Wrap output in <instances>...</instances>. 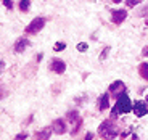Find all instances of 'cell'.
Instances as JSON below:
<instances>
[{"label": "cell", "mask_w": 148, "mask_h": 140, "mask_svg": "<svg viewBox=\"0 0 148 140\" xmlns=\"http://www.w3.org/2000/svg\"><path fill=\"white\" fill-rule=\"evenodd\" d=\"M98 134L103 140H118L121 135V129L113 119H106L100 124L98 127Z\"/></svg>", "instance_id": "6da1fadb"}, {"label": "cell", "mask_w": 148, "mask_h": 140, "mask_svg": "<svg viewBox=\"0 0 148 140\" xmlns=\"http://www.w3.org/2000/svg\"><path fill=\"white\" fill-rule=\"evenodd\" d=\"M130 111H132V102H130L129 95L126 92H122L116 100L114 108L111 110V118L114 119L118 118V114H126V113H130Z\"/></svg>", "instance_id": "7a4b0ae2"}, {"label": "cell", "mask_w": 148, "mask_h": 140, "mask_svg": "<svg viewBox=\"0 0 148 140\" xmlns=\"http://www.w3.org/2000/svg\"><path fill=\"white\" fill-rule=\"evenodd\" d=\"M66 119H68V122H71L73 124V130H71V134L73 135H76L77 134V130L81 129V126H82V119H81V116H79V113L77 111H68L66 113Z\"/></svg>", "instance_id": "3957f363"}, {"label": "cell", "mask_w": 148, "mask_h": 140, "mask_svg": "<svg viewBox=\"0 0 148 140\" xmlns=\"http://www.w3.org/2000/svg\"><path fill=\"white\" fill-rule=\"evenodd\" d=\"M44 26H45V18L37 16V18H34L32 21L27 24L24 31H26L27 34H37V32H40V31L44 29Z\"/></svg>", "instance_id": "277c9868"}, {"label": "cell", "mask_w": 148, "mask_h": 140, "mask_svg": "<svg viewBox=\"0 0 148 140\" xmlns=\"http://www.w3.org/2000/svg\"><path fill=\"white\" fill-rule=\"evenodd\" d=\"M127 18V10L124 8H116V10H111V21L114 23V24H122V23L126 21Z\"/></svg>", "instance_id": "5b68a950"}, {"label": "cell", "mask_w": 148, "mask_h": 140, "mask_svg": "<svg viewBox=\"0 0 148 140\" xmlns=\"http://www.w3.org/2000/svg\"><path fill=\"white\" fill-rule=\"evenodd\" d=\"M132 111H134V114H135L137 118H142V116H145V114L148 113V105H147V102H140V100L134 102Z\"/></svg>", "instance_id": "8992f818"}, {"label": "cell", "mask_w": 148, "mask_h": 140, "mask_svg": "<svg viewBox=\"0 0 148 140\" xmlns=\"http://www.w3.org/2000/svg\"><path fill=\"white\" fill-rule=\"evenodd\" d=\"M108 90H110L111 95H114L116 98H118L122 92H126V84H124L122 81H114V82H111V84H110Z\"/></svg>", "instance_id": "52a82bcc"}, {"label": "cell", "mask_w": 148, "mask_h": 140, "mask_svg": "<svg viewBox=\"0 0 148 140\" xmlns=\"http://www.w3.org/2000/svg\"><path fill=\"white\" fill-rule=\"evenodd\" d=\"M50 69L56 74H63L66 71V63L61 58H52L50 60Z\"/></svg>", "instance_id": "ba28073f"}, {"label": "cell", "mask_w": 148, "mask_h": 140, "mask_svg": "<svg viewBox=\"0 0 148 140\" xmlns=\"http://www.w3.org/2000/svg\"><path fill=\"white\" fill-rule=\"evenodd\" d=\"M27 47H31V42L27 39H24V37H19V39H16L13 50H15V53H23Z\"/></svg>", "instance_id": "9c48e42d"}, {"label": "cell", "mask_w": 148, "mask_h": 140, "mask_svg": "<svg viewBox=\"0 0 148 140\" xmlns=\"http://www.w3.org/2000/svg\"><path fill=\"white\" fill-rule=\"evenodd\" d=\"M52 129L55 134H60V135H61V134L66 132V124H64L63 119H55L53 124H52Z\"/></svg>", "instance_id": "30bf717a"}, {"label": "cell", "mask_w": 148, "mask_h": 140, "mask_svg": "<svg viewBox=\"0 0 148 140\" xmlns=\"http://www.w3.org/2000/svg\"><path fill=\"white\" fill-rule=\"evenodd\" d=\"M110 108V95L108 93H103L100 97V102H98V110L100 111H106Z\"/></svg>", "instance_id": "8fae6325"}, {"label": "cell", "mask_w": 148, "mask_h": 140, "mask_svg": "<svg viewBox=\"0 0 148 140\" xmlns=\"http://www.w3.org/2000/svg\"><path fill=\"white\" fill-rule=\"evenodd\" d=\"M52 132H53L52 127H45L44 130H39L36 134V140H48V137L52 135Z\"/></svg>", "instance_id": "7c38bea8"}, {"label": "cell", "mask_w": 148, "mask_h": 140, "mask_svg": "<svg viewBox=\"0 0 148 140\" xmlns=\"http://www.w3.org/2000/svg\"><path fill=\"white\" fill-rule=\"evenodd\" d=\"M138 74H140V78H143L145 81H148V63L147 61L140 63V66H138Z\"/></svg>", "instance_id": "4fadbf2b"}, {"label": "cell", "mask_w": 148, "mask_h": 140, "mask_svg": "<svg viewBox=\"0 0 148 140\" xmlns=\"http://www.w3.org/2000/svg\"><path fill=\"white\" fill-rule=\"evenodd\" d=\"M31 7V0H21L19 2V10L21 11H27Z\"/></svg>", "instance_id": "5bb4252c"}, {"label": "cell", "mask_w": 148, "mask_h": 140, "mask_svg": "<svg viewBox=\"0 0 148 140\" xmlns=\"http://www.w3.org/2000/svg\"><path fill=\"white\" fill-rule=\"evenodd\" d=\"M126 2V5L129 8H134V7H137L138 3H142V0H124Z\"/></svg>", "instance_id": "9a60e30c"}, {"label": "cell", "mask_w": 148, "mask_h": 140, "mask_svg": "<svg viewBox=\"0 0 148 140\" xmlns=\"http://www.w3.org/2000/svg\"><path fill=\"white\" fill-rule=\"evenodd\" d=\"M76 48H77L79 52H87V50H89V44H85V42H81V44L76 45Z\"/></svg>", "instance_id": "2e32d148"}, {"label": "cell", "mask_w": 148, "mask_h": 140, "mask_svg": "<svg viewBox=\"0 0 148 140\" xmlns=\"http://www.w3.org/2000/svg\"><path fill=\"white\" fill-rule=\"evenodd\" d=\"M2 3L5 5L7 10H13V2H11V0H2Z\"/></svg>", "instance_id": "e0dca14e"}, {"label": "cell", "mask_w": 148, "mask_h": 140, "mask_svg": "<svg viewBox=\"0 0 148 140\" xmlns=\"http://www.w3.org/2000/svg\"><path fill=\"white\" fill-rule=\"evenodd\" d=\"M66 48V44H63V42H58V44L55 45V52H61V50H64Z\"/></svg>", "instance_id": "ac0fdd59"}, {"label": "cell", "mask_w": 148, "mask_h": 140, "mask_svg": "<svg viewBox=\"0 0 148 140\" xmlns=\"http://www.w3.org/2000/svg\"><path fill=\"white\" fill-rule=\"evenodd\" d=\"M108 52H110V47H105L103 52H101V55H100V61H103V60L108 56Z\"/></svg>", "instance_id": "d6986e66"}, {"label": "cell", "mask_w": 148, "mask_h": 140, "mask_svg": "<svg viewBox=\"0 0 148 140\" xmlns=\"http://www.w3.org/2000/svg\"><path fill=\"white\" fill-rule=\"evenodd\" d=\"M15 140H27V134H18V135L15 137Z\"/></svg>", "instance_id": "ffe728a7"}, {"label": "cell", "mask_w": 148, "mask_h": 140, "mask_svg": "<svg viewBox=\"0 0 148 140\" xmlns=\"http://www.w3.org/2000/svg\"><path fill=\"white\" fill-rule=\"evenodd\" d=\"M147 15H148V5H147L145 8H142L140 11H138V16H147Z\"/></svg>", "instance_id": "44dd1931"}, {"label": "cell", "mask_w": 148, "mask_h": 140, "mask_svg": "<svg viewBox=\"0 0 148 140\" xmlns=\"http://www.w3.org/2000/svg\"><path fill=\"white\" fill-rule=\"evenodd\" d=\"M84 140H93V134L92 132H87V134H85V139Z\"/></svg>", "instance_id": "7402d4cb"}, {"label": "cell", "mask_w": 148, "mask_h": 140, "mask_svg": "<svg viewBox=\"0 0 148 140\" xmlns=\"http://www.w3.org/2000/svg\"><path fill=\"white\" fill-rule=\"evenodd\" d=\"M142 55H143V56H148V45L142 48Z\"/></svg>", "instance_id": "603a6c76"}, {"label": "cell", "mask_w": 148, "mask_h": 140, "mask_svg": "<svg viewBox=\"0 0 148 140\" xmlns=\"http://www.w3.org/2000/svg\"><path fill=\"white\" fill-rule=\"evenodd\" d=\"M5 69V61L3 60H2V61H0V74H2V71Z\"/></svg>", "instance_id": "cb8c5ba5"}, {"label": "cell", "mask_w": 148, "mask_h": 140, "mask_svg": "<svg viewBox=\"0 0 148 140\" xmlns=\"http://www.w3.org/2000/svg\"><path fill=\"white\" fill-rule=\"evenodd\" d=\"M110 2H113V3H121L122 0H110Z\"/></svg>", "instance_id": "d4e9b609"}, {"label": "cell", "mask_w": 148, "mask_h": 140, "mask_svg": "<svg viewBox=\"0 0 148 140\" xmlns=\"http://www.w3.org/2000/svg\"><path fill=\"white\" fill-rule=\"evenodd\" d=\"M130 140H138V137L135 135V134H132V139H130Z\"/></svg>", "instance_id": "484cf974"}, {"label": "cell", "mask_w": 148, "mask_h": 140, "mask_svg": "<svg viewBox=\"0 0 148 140\" xmlns=\"http://www.w3.org/2000/svg\"><path fill=\"white\" fill-rule=\"evenodd\" d=\"M145 102H147V103H148V95H147V98H145Z\"/></svg>", "instance_id": "4316f807"}, {"label": "cell", "mask_w": 148, "mask_h": 140, "mask_svg": "<svg viewBox=\"0 0 148 140\" xmlns=\"http://www.w3.org/2000/svg\"><path fill=\"white\" fill-rule=\"evenodd\" d=\"M147 26H148V19H147Z\"/></svg>", "instance_id": "83f0119b"}]
</instances>
